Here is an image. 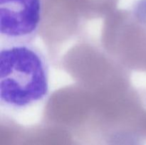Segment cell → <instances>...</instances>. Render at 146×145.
Returning a JSON list of instances; mask_svg holds the SVG:
<instances>
[{
  "mask_svg": "<svg viewBox=\"0 0 146 145\" xmlns=\"http://www.w3.org/2000/svg\"><path fill=\"white\" fill-rule=\"evenodd\" d=\"M49 92V66L37 47L29 44L1 45L0 101L19 110L41 102Z\"/></svg>",
  "mask_w": 146,
  "mask_h": 145,
  "instance_id": "obj_1",
  "label": "cell"
},
{
  "mask_svg": "<svg viewBox=\"0 0 146 145\" xmlns=\"http://www.w3.org/2000/svg\"><path fill=\"white\" fill-rule=\"evenodd\" d=\"M43 0H0L1 45L29 44L39 32Z\"/></svg>",
  "mask_w": 146,
  "mask_h": 145,
  "instance_id": "obj_2",
  "label": "cell"
}]
</instances>
